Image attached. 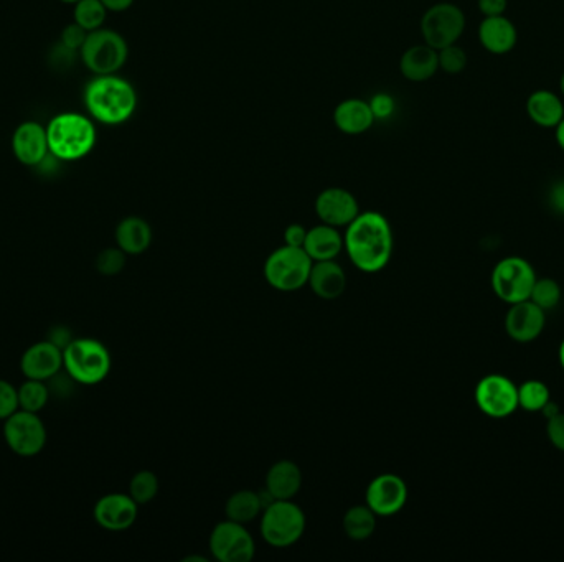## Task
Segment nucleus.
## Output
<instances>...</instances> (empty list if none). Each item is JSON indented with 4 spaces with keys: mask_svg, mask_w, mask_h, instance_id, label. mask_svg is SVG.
<instances>
[{
    "mask_svg": "<svg viewBox=\"0 0 564 562\" xmlns=\"http://www.w3.org/2000/svg\"><path fill=\"white\" fill-rule=\"evenodd\" d=\"M390 221L376 211H365L347 226L344 249L348 258L363 272H378L390 263L393 254Z\"/></svg>",
    "mask_w": 564,
    "mask_h": 562,
    "instance_id": "nucleus-1",
    "label": "nucleus"
},
{
    "mask_svg": "<svg viewBox=\"0 0 564 562\" xmlns=\"http://www.w3.org/2000/svg\"><path fill=\"white\" fill-rule=\"evenodd\" d=\"M85 106L94 121L119 126L136 113V89L118 75L96 76L86 86Z\"/></svg>",
    "mask_w": 564,
    "mask_h": 562,
    "instance_id": "nucleus-2",
    "label": "nucleus"
},
{
    "mask_svg": "<svg viewBox=\"0 0 564 562\" xmlns=\"http://www.w3.org/2000/svg\"><path fill=\"white\" fill-rule=\"evenodd\" d=\"M48 149L52 157L65 162L85 159L96 146V127L88 116L60 113L47 124Z\"/></svg>",
    "mask_w": 564,
    "mask_h": 562,
    "instance_id": "nucleus-3",
    "label": "nucleus"
},
{
    "mask_svg": "<svg viewBox=\"0 0 564 562\" xmlns=\"http://www.w3.org/2000/svg\"><path fill=\"white\" fill-rule=\"evenodd\" d=\"M63 368L66 376L78 385H99L111 371V355L98 340L76 338L63 350Z\"/></svg>",
    "mask_w": 564,
    "mask_h": 562,
    "instance_id": "nucleus-4",
    "label": "nucleus"
},
{
    "mask_svg": "<svg viewBox=\"0 0 564 562\" xmlns=\"http://www.w3.org/2000/svg\"><path fill=\"white\" fill-rule=\"evenodd\" d=\"M306 515L292 500H273L261 513V536L273 548H289L306 531Z\"/></svg>",
    "mask_w": 564,
    "mask_h": 562,
    "instance_id": "nucleus-5",
    "label": "nucleus"
},
{
    "mask_svg": "<svg viewBox=\"0 0 564 562\" xmlns=\"http://www.w3.org/2000/svg\"><path fill=\"white\" fill-rule=\"evenodd\" d=\"M312 261L302 248L281 246L269 254L264 263V277L269 286L281 292H296L307 286Z\"/></svg>",
    "mask_w": 564,
    "mask_h": 562,
    "instance_id": "nucleus-6",
    "label": "nucleus"
},
{
    "mask_svg": "<svg viewBox=\"0 0 564 562\" xmlns=\"http://www.w3.org/2000/svg\"><path fill=\"white\" fill-rule=\"evenodd\" d=\"M81 61L96 76L116 75L129 57L126 38L111 29L88 33L80 50Z\"/></svg>",
    "mask_w": 564,
    "mask_h": 562,
    "instance_id": "nucleus-7",
    "label": "nucleus"
},
{
    "mask_svg": "<svg viewBox=\"0 0 564 562\" xmlns=\"http://www.w3.org/2000/svg\"><path fill=\"white\" fill-rule=\"evenodd\" d=\"M466 15L461 7L451 2H439L429 7L421 19V35L426 45L434 50L454 45L466 30Z\"/></svg>",
    "mask_w": 564,
    "mask_h": 562,
    "instance_id": "nucleus-8",
    "label": "nucleus"
},
{
    "mask_svg": "<svg viewBox=\"0 0 564 562\" xmlns=\"http://www.w3.org/2000/svg\"><path fill=\"white\" fill-rule=\"evenodd\" d=\"M536 279L535 269L527 259L508 256L492 271V289L505 304H518L530 299Z\"/></svg>",
    "mask_w": 564,
    "mask_h": 562,
    "instance_id": "nucleus-9",
    "label": "nucleus"
},
{
    "mask_svg": "<svg viewBox=\"0 0 564 562\" xmlns=\"http://www.w3.org/2000/svg\"><path fill=\"white\" fill-rule=\"evenodd\" d=\"M5 444L19 457H35L47 445V427L38 414L19 409L4 421Z\"/></svg>",
    "mask_w": 564,
    "mask_h": 562,
    "instance_id": "nucleus-10",
    "label": "nucleus"
},
{
    "mask_svg": "<svg viewBox=\"0 0 564 562\" xmlns=\"http://www.w3.org/2000/svg\"><path fill=\"white\" fill-rule=\"evenodd\" d=\"M475 404L487 417L505 419L518 409V386L507 376L487 375L477 383Z\"/></svg>",
    "mask_w": 564,
    "mask_h": 562,
    "instance_id": "nucleus-11",
    "label": "nucleus"
},
{
    "mask_svg": "<svg viewBox=\"0 0 564 562\" xmlns=\"http://www.w3.org/2000/svg\"><path fill=\"white\" fill-rule=\"evenodd\" d=\"M210 553L220 562H250L256 554V544L246 525L226 518L210 534Z\"/></svg>",
    "mask_w": 564,
    "mask_h": 562,
    "instance_id": "nucleus-12",
    "label": "nucleus"
},
{
    "mask_svg": "<svg viewBox=\"0 0 564 562\" xmlns=\"http://www.w3.org/2000/svg\"><path fill=\"white\" fill-rule=\"evenodd\" d=\"M408 502V485L396 474H381L368 483L365 505L376 516L398 515Z\"/></svg>",
    "mask_w": 564,
    "mask_h": 562,
    "instance_id": "nucleus-13",
    "label": "nucleus"
},
{
    "mask_svg": "<svg viewBox=\"0 0 564 562\" xmlns=\"http://www.w3.org/2000/svg\"><path fill=\"white\" fill-rule=\"evenodd\" d=\"M94 520L103 530L126 531L136 523L139 505L132 500L129 493H109L99 498L94 505Z\"/></svg>",
    "mask_w": 564,
    "mask_h": 562,
    "instance_id": "nucleus-14",
    "label": "nucleus"
},
{
    "mask_svg": "<svg viewBox=\"0 0 564 562\" xmlns=\"http://www.w3.org/2000/svg\"><path fill=\"white\" fill-rule=\"evenodd\" d=\"M315 213L324 225L347 228L360 215V207L357 198L348 190L332 187L325 188L324 192H320L319 197L315 198Z\"/></svg>",
    "mask_w": 564,
    "mask_h": 562,
    "instance_id": "nucleus-15",
    "label": "nucleus"
},
{
    "mask_svg": "<svg viewBox=\"0 0 564 562\" xmlns=\"http://www.w3.org/2000/svg\"><path fill=\"white\" fill-rule=\"evenodd\" d=\"M12 152L25 167L42 165L48 155H52L48 149L47 127L35 121L22 122L12 136Z\"/></svg>",
    "mask_w": 564,
    "mask_h": 562,
    "instance_id": "nucleus-16",
    "label": "nucleus"
},
{
    "mask_svg": "<svg viewBox=\"0 0 564 562\" xmlns=\"http://www.w3.org/2000/svg\"><path fill=\"white\" fill-rule=\"evenodd\" d=\"M545 325V310L533 304L530 299L510 305L505 317V330L513 342H535L545 330Z\"/></svg>",
    "mask_w": 564,
    "mask_h": 562,
    "instance_id": "nucleus-17",
    "label": "nucleus"
},
{
    "mask_svg": "<svg viewBox=\"0 0 564 562\" xmlns=\"http://www.w3.org/2000/svg\"><path fill=\"white\" fill-rule=\"evenodd\" d=\"M63 350L62 348L45 340L38 342L25 350L20 360V370L27 380L45 381L52 380L62 371Z\"/></svg>",
    "mask_w": 564,
    "mask_h": 562,
    "instance_id": "nucleus-18",
    "label": "nucleus"
},
{
    "mask_svg": "<svg viewBox=\"0 0 564 562\" xmlns=\"http://www.w3.org/2000/svg\"><path fill=\"white\" fill-rule=\"evenodd\" d=\"M479 42L492 55H507L517 47L518 30L505 15L484 17L479 25Z\"/></svg>",
    "mask_w": 564,
    "mask_h": 562,
    "instance_id": "nucleus-19",
    "label": "nucleus"
},
{
    "mask_svg": "<svg viewBox=\"0 0 564 562\" xmlns=\"http://www.w3.org/2000/svg\"><path fill=\"white\" fill-rule=\"evenodd\" d=\"M307 286H311L312 292L319 299H339L347 289V274L344 267L332 261H319L312 264L311 276Z\"/></svg>",
    "mask_w": 564,
    "mask_h": 562,
    "instance_id": "nucleus-20",
    "label": "nucleus"
},
{
    "mask_svg": "<svg viewBox=\"0 0 564 562\" xmlns=\"http://www.w3.org/2000/svg\"><path fill=\"white\" fill-rule=\"evenodd\" d=\"M302 472L292 460H279L266 475V493L271 500H292L301 492Z\"/></svg>",
    "mask_w": 564,
    "mask_h": 562,
    "instance_id": "nucleus-21",
    "label": "nucleus"
},
{
    "mask_svg": "<svg viewBox=\"0 0 564 562\" xmlns=\"http://www.w3.org/2000/svg\"><path fill=\"white\" fill-rule=\"evenodd\" d=\"M401 75L413 83H423L439 71L438 50L429 45H414L408 48L400 60Z\"/></svg>",
    "mask_w": 564,
    "mask_h": 562,
    "instance_id": "nucleus-22",
    "label": "nucleus"
},
{
    "mask_svg": "<svg viewBox=\"0 0 564 562\" xmlns=\"http://www.w3.org/2000/svg\"><path fill=\"white\" fill-rule=\"evenodd\" d=\"M527 114L536 126L555 129L564 118L563 99L550 89L533 91L527 99Z\"/></svg>",
    "mask_w": 564,
    "mask_h": 562,
    "instance_id": "nucleus-23",
    "label": "nucleus"
},
{
    "mask_svg": "<svg viewBox=\"0 0 564 562\" xmlns=\"http://www.w3.org/2000/svg\"><path fill=\"white\" fill-rule=\"evenodd\" d=\"M375 121L372 106L362 99H347L335 108V126L348 136H358V134L370 131Z\"/></svg>",
    "mask_w": 564,
    "mask_h": 562,
    "instance_id": "nucleus-24",
    "label": "nucleus"
},
{
    "mask_svg": "<svg viewBox=\"0 0 564 562\" xmlns=\"http://www.w3.org/2000/svg\"><path fill=\"white\" fill-rule=\"evenodd\" d=\"M116 244L129 256L146 253L152 244V228L144 218L127 216L116 226Z\"/></svg>",
    "mask_w": 564,
    "mask_h": 562,
    "instance_id": "nucleus-25",
    "label": "nucleus"
},
{
    "mask_svg": "<svg viewBox=\"0 0 564 562\" xmlns=\"http://www.w3.org/2000/svg\"><path fill=\"white\" fill-rule=\"evenodd\" d=\"M344 249V236L340 235L339 228L322 225L314 226L307 233L304 251L314 261H332L337 258Z\"/></svg>",
    "mask_w": 564,
    "mask_h": 562,
    "instance_id": "nucleus-26",
    "label": "nucleus"
},
{
    "mask_svg": "<svg viewBox=\"0 0 564 562\" xmlns=\"http://www.w3.org/2000/svg\"><path fill=\"white\" fill-rule=\"evenodd\" d=\"M266 505L268 503H264V498L259 493L253 490H240L228 498L225 506L226 518L241 525H248L263 513Z\"/></svg>",
    "mask_w": 564,
    "mask_h": 562,
    "instance_id": "nucleus-27",
    "label": "nucleus"
},
{
    "mask_svg": "<svg viewBox=\"0 0 564 562\" xmlns=\"http://www.w3.org/2000/svg\"><path fill=\"white\" fill-rule=\"evenodd\" d=\"M342 526L348 538L353 541H365L375 533L376 515L367 505H355L348 508Z\"/></svg>",
    "mask_w": 564,
    "mask_h": 562,
    "instance_id": "nucleus-28",
    "label": "nucleus"
},
{
    "mask_svg": "<svg viewBox=\"0 0 564 562\" xmlns=\"http://www.w3.org/2000/svg\"><path fill=\"white\" fill-rule=\"evenodd\" d=\"M109 10L101 0H78L73 9V22L83 27L86 32L103 29Z\"/></svg>",
    "mask_w": 564,
    "mask_h": 562,
    "instance_id": "nucleus-29",
    "label": "nucleus"
},
{
    "mask_svg": "<svg viewBox=\"0 0 564 562\" xmlns=\"http://www.w3.org/2000/svg\"><path fill=\"white\" fill-rule=\"evenodd\" d=\"M551 401L550 388L540 380H528L518 386V408L527 413H541Z\"/></svg>",
    "mask_w": 564,
    "mask_h": 562,
    "instance_id": "nucleus-30",
    "label": "nucleus"
},
{
    "mask_svg": "<svg viewBox=\"0 0 564 562\" xmlns=\"http://www.w3.org/2000/svg\"><path fill=\"white\" fill-rule=\"evenodd\" d=\"M50 389L45 381L27 380L19 388V406L22 411L38 414L48 404Z\"/></svg>",
    "mask_w": 564,
    "mask_h": 562,
    "instance_id": "nucleus-31",
    "label": "nucleus"
},
{
    "mask_svg": "<svg viewBox=\"0 0 564 562\" xmlns=\"http://www.w3.org/2000/svg\"><path fill=\"white\" fill-rule=\"evenodd\" d=\"M159 493V478L151 470H141L131 478L129 495L137 505L151 503Z\"/></svg>",
    "mask_w": 564,
    "mask_h": 562,
    "instance_id": "nucleus-32",
    "label": "nucleus"
},
{
    "mask_svg": "<svg viewBox=\"0 0 564 562\" xmlns=\"http://www.w3.org/2000/svg\"><path fill=\"white\" fill-rule=\"evenodd\" d=\"M530 300H532L533 304L538 305L540 309L545 310V312L546 310L555 309L561 300L560 284L555 279H550V277L536 279L532 294H530Z\"/></svg>",
    "mask_w": 564,
    "mask_h": 562,
    "instance_id": "nucleus-33",
    "label": "nucleus"
},
{
    "mask_svg": "<svg viewBox=\"0 0 564 562\" xmlns=\"http://www.w3.org/2000/svg\"><path fill=\"white\" fill-rule=\"evenodd\" d=\"M439 70L444 71L447 75H459L467 68V53L464 48L459 47L457 43L449 45V47L438 50Z\"/></svg>",
    "mask_w": 564,
    "mask_h": 562,
    "instance_id": "nucleus-34",
    "label": "nucleus"
},
{
    "mask_svg": "<svg viewBox=\"0 0 564 562\" xmlns=\"http://www.w3.org/2000/svg\"><path fill=\"white\" fill-rule=\"evenodd\" d=\"M126 256L127 254L118 246L103 249L96 258V269L101 276H118L126 267Z\"/></svg>",
    "mask_w": 564,
    "mask_h": 562,
    "instance_id": "nucleus-35",
    "label": "nucleus"
},
{
    "mask_svg": "<svg viewBox=\"0 0 564 562\" xmlns=\"http://www.w3.org/2000/svg\"><path fill=\"white\" fill-rule=\"evenodd\" d=\"M19 409V389L9 381L0 380V421L9 419Z\"/></svg>",
    "mask_w": 564,
    "mask_h": 562,
    "instance_id": "nucleus-36",
    "label": "nucleus"
},
{
    "mask_svg": "<svg viewBox=\"0 0 564 562\" xmlns=\"http://www.w3.org/2000/svg\"><path fill=\"white\" fill-rule=\"evenodd\" d=\"M88 33L83 27L73 22V24L66 25L65 29L62 30V35H60V42H62L63 48L70 50V52H80L83 43H85Z\"/></svg>",
    "mask_w": 564,
    "mask_h": 562,
    "instance_id": "nucleus-37",
    "label": "nucleus"
},
{
    "mask_svg": "<svg viewBox=\"0 0 564 562\" xmlns=\"http://www.w3.org/2000/svg\"><path fill=\"white\" fill-rule=\"evenodd\" d=\"M546 436L555 449L564 452V413L546 419Z\"/></svg>",
    "mask_w": 564,
    "mask_h": 562,
    "instance_id": "nucleus-38",
    "label": "nucleus"
},
{
    "mask_svg": "<svg viewBox=\"0 0 564 562\" xmlns=\"http://www.w3.org/2000/svg\"><path fill=\"white\" fill-rule=\"evenodd\" d=\"M370 106H372L376 119L390 118L391 113L395 111V101H393L390 94H376L375 98L370 101Z\"/></svg>",
    "mask_w": 564,
    "mask_h": 562,
    "instance_id": "nucleus-39",
    "label": "nucleus"
},
{
    "mask_svg": "<svg viewBox=\"0 0 564 562\" xmlns=\"http://www.w3.org/2000/svg\"><path fill=\"white\" fill-rule=\"evenodd\" d=\"M307 233L304 226L299 225V223H294V225H289L284 231V243L287 246H292V248H302L304 249V244H306Z\"/></svg>",
    "mask_w": 564,
    "mask_h": 562,
    "instance_id": "nucleus-40",
    "label": "nucleus"
},
{
    "mask_svg": "<svg viewBox=\"0 0 564 562\" xmlns=\"http://www.w3.org/2000/svg\"><path fill=\"white\" fill-rule=\"evenodd\" d=\"M477 5L484 17H497L507 12L508 0H477Z\"/></svg>",
    "mask_w": 564,
    "mask_h": 562,
    "instance_id": "nucleus-41",
    "label": "nucleus"
},
{
    "mask_svg": "<svg viewBox=\"0 0 564 562\" xmlns=\"http://www.w3.org/2000/svg\"><path fill=\"white\" fill-rule=\"evenodd\" d=\"M550 203L553 210L564 215V180L555 183L550 192Z\"/></svg>",
    "mask_w": 564,
    "mask_h": 562,
    "instance_id": "nucleus-42",
    "label": "nucleus"
},
{
    "mask_svg": "<svg viewBox=\"0 0 564 562\" xmlns=\"http://www.w3.org/2000/svg\"><path fill=\"white\" fill-rule=\"evenodd\" d=\"M101 2L109 12H124L134 4V0H101Z\"/></svg>",
    "mask_w": 564,
    "mask_h": 562,
    "instance_id": "nucleus-43",
    "label": "nucleus"
},
{
    "mask_svg": "<svg viewBox=\"0 0 564 562\" xmlns=\"http://www.w3.org/2000/svg\"><path fill=\"white\" fill-rule=\"evenodd\" d=\"M561 413V409L558 408V404L555 401H550V403L546 404L545 408L541 409V414L546 417V419H550V417L556 416V414Z\"/></svg>",
    "mask_w": 564,
    "mask_h": 562,
    "instance_id": "nucleus-44",
    "label": "nucleus"
},
{
    "mask_svg": "<svg viewBox=\"0 0 564 562\" xmlns=\"http://www.w3.org/2000/svg\"><path fill=\"white\" fill-rule=\"evenodd\" d=\"M555 139L558 147L564 152V118L563 121L555 127Z\"/></svg>",
    "mask_w": 564,
    "mask_h": 562,
    "instance_id": "nucleus-45",
    "label": "nucleus"
},
{
    "mask_svg": "<svg viewBox=\"0 0 564 562\" xmlns=\"http://www.w3.org/2000/svg\"><path fill=\"white\" fill-rule=\"evenodd\" d=\"M558 358H560V365L564 371V340L561 342L560 350H558Z\"/></svg>",
    "mask_w": 564,
    "mask_h": 562,
    "instance_id": "nucleus-46",
    "label": "nucleus"
},
{
    "mask_svg": "<svg viewBox=\"0 0 564 562\" xmlns=\"http://www.w3.org/2000/svg\"><path fill=\"white\" fill-rule=\"evenodd\" d=\"M560 93H561V96H563V98H564V71H563V75H561V78H560Z\"/></svg>",
    "mask_w": 564,
    "mask_h": 562,
    "instance_id": "nucleus-47",
    "label": "nucleus"
},
{
    "mask_svg": "<svg viewBox=\"0 0 564 562\" xmlns=\"http://www.w3.org/2000/svg\"><path fill=\"white\" fill-rule=\"evenodd\" d=\"M60 2H65V4H73L75 5L78 0H60Z\"/></svg>",
    "mask_w": 564,
    "mask_h": 562,
    "instance_id": "nucleus-48",
    "label": "nucleus"
}]
</instances>
